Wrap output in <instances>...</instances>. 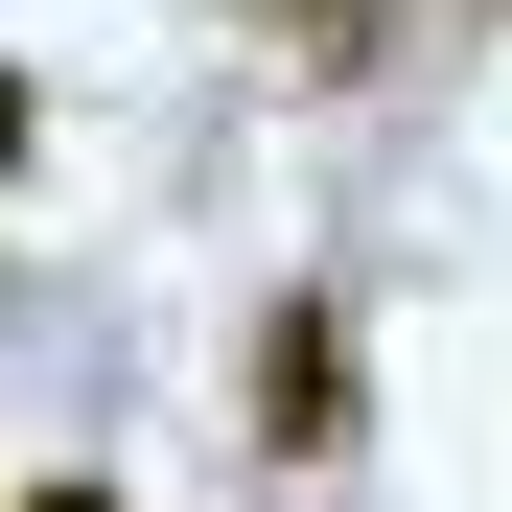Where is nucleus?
<instances>
[{"instance_id":"f257e3e1","label":"nucleus","mask_w":512,"mask_h":512,"mask_svg":"<svg viewBox=\"0 0 512 512\" xmlns=\"http://www.w3.org/2000/svg\"><path fill=\"white\" fill-rule=\"evenodd\" d=\"M233 419H256L280 466H326V443H350V303H256V373H233Z\"/></svg>"},{"instance_id":"f03ea898","label":"nucleus","mask_w":512,"mask_h":512,"mask_svg":"<svg viewBox=\"0 0 512 512\" xmlns=\"http://www.w3.org/2000/svg\"><path fill=\"white\" fill-rule=\"evenodd\" d=\"M280 47H303V70H350V47H373V0H280Z\"/></svg>"},{"instance_id":"7ed1b4c3","label":"nucleus","mask_w":512,"mask_h":512,"mask_svg":"<svg viewBox=\"0 0 512 512\" xmlns=\"http://www.w3.org/2000/svg\"><path fill=\"white\" fill-rule=\"evenodd\" d=\"M24 140H47V117H24V70H0V163H24Z\"/></svg>"},{"instance_id":"20e7f679","label":"nucleus","mask_w":512,"mask_h":512,"mask_svg":"<svg viewBox=\"0 0 512 512\" xmlns=\"http://www.w3.org/2000/svg\"><path fill=\"white\" fill-rule=\"evenodd\" d=\"M24 512H117V489H24Z\"/></svg>"}]
</instances>
